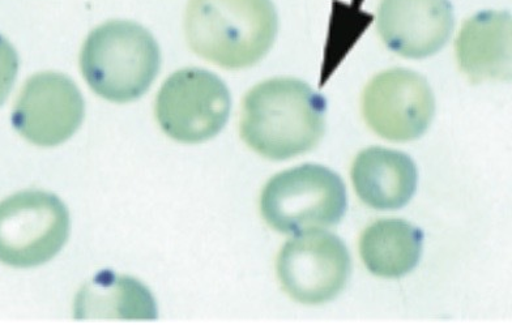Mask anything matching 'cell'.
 I'll list each match as a JSON object with an SVG mask.
<instances>
[{"instance_id": "5", "label": "cell", "mask_w": 512, "mask_h": 325, "mask_svg": "<svg viewBox=\"0 0 512 325\" xmlns=\"http://www.w3.org/2000/svg\"><path fill=\"white\" fill-rule=\"evenodd\" d=\"M70 213L49 192L24 191L0 203V263L33 268L50 262L66 245Z\"/></svg>"}, {"instance_id": "15", "label": "cell", "mask_w": 512, "mask_h": 325, "mask_svg": "<svg viewBox=\"0 0 512 325\" xmlns=\"http://www.w3.org/2000/svg\"><path fill=\"white\" fill-rule=\"evenodd\" d=\"M17 71H19V57L15 47L0 34V106L6 102L14 88Z\"/></svg>"}, {"instance_id": "3", "label": "cell", "mask_w": 512, "mask_h": 325, "mask_svg": "<svg viewBox=\"0 0 512 325\" xmlns=\"http://www.w3.org/2000/svg\"><path fill=\"white\" fill-rule=\"evenodd\" d=\"M160 47L142 25L114 20L100 25L84 42L80 68L92 91L126 104L151 88L160 71Z\"/></svg>"}, {"instance_id": "1", "label": "cell", "mask_w": 512, "mask_h": 325, "mask_svg": "<svg viewBox=\"0 0 512 325\" xmlns=\"http://www.w3.org/2000/svg\"><path fill=\"white\" fill-rule=\"evenodd\" d=\"M327 102L300 79L263 81L246 94L241 136L258 155L289 160L313 151L326 132Z\"/></svg>"}, {"instance_id": "4", "label": "cell", "mask_w": 512, "mask_h": 325, "mask_svg": "<svg viewBox=\"0 0 512 325\" xmlns=\"http://www.w3.org/2000/svg\"><path fill=\"white\" fill-rule=\"evenodd\" d=\"M347 190L334 171L306 164L275 175L262 192L260 212L283 234H304L339 224Z\"/></svg>"}, {"instance_id": "9", "label": "cell", "mask_w": 512, "mask_h": 325, "mask_svg": "<svg viewBox=\"0 0 512 325\" xmlns=\"http://www.w3.org/2000/svg\"><path fill=\"white\" fill-rule=\"evenodd\" d=\"M84 115L83 94L74 81L58 72H42L21 89L12 124L29 143L55 147L79 130Z\"/></svg>"}, {"instance_id": "12", "label": "cell", "mask_w": 512, "mask_h": 325, "mask_svg": "<svg viewBox=\"0 0 512 325\" xmlns=\"http://www.w3.org/2000/svg\"><path fill=\"white\" fill-rule=\"evenodd\" d=\"M352 182L358 198L378 211H395L416 194L418 173L415 162L403 152L373 147L356 157Z\"/></svg>"}, {"instance_id": "8", "label": "cell", "mask_w": 512, "mask_h": 325, "mask_svg": "<svg viewBox=\"0 0 512 325\" xmlns=\"http://www.w3.org/2000/svg\"><path fill=\"white\" fill-rule=\"evenodd\" d=\"M362 115L371 130L383 139L416 140L433 122L434 93L424 76L407 68H391L366 85Z\"/></svg>"}, {"instance_id": "6", "label": "cell", "mask_w": 512, "mask_h": 325, "mask_svg": "<svg viewBox=\"0 0 512 325\" xmlns=\"http://www.w3.org/2000/svg\"><path fill=\"white\" fill-rule=\"evenodd\" d=\"M232 97L223 80L202 68H185L165 81L156 118L170 138L186 144L215 138L228 122Z\"/></svg>"}, {"instance_id": "14", "label": "cell", "mask_w": 512, "mask_h": 325, "mask_svg": "<svg viewBox=\"0 0 512 325\" xmlns=\"http://www.w3.org/2000/svg\"><path fill=\"white\" fill-rule=\"evenodd\" d=\"M79 319H156L155 301L138 281L102 272L81 290L75 307Z\"/></svg>"}, {"instance_id": "2", "label": "cell", "mask_w": 512, "mask_h": 325, "mask_svg": "<svg viewBox=\"0 0 512 325\" xmlns=\"http://www.w3.org/2000/svg\"><path fill=\"white\" fill-rule=\"evenodd\" d=\"M187 42L196 55L228 70L262 61L279 32L272 0H190Z\"/></svg>"}, {"instance_id": "11", "label": "cell", "mask_w": 512, "mask_h": 325, "mask_svg": "<svg viewBox=\"0 0 512 325\" xmlns=\"http://www.w3.org/2000/svg\"><path fill=\"white\" fill-rule=\"evenodd\" d=\"M460 70L473 83L510 80L512 17L507 11H482L465 21L455 44Z\"/></svg>"}, {"instance_id": "7", "label": "cell", "mask_w": 512, "mask_h": 325, "mask_svg": "<svg viewBox=\"0 0 512 325\" xmlns=\"http://www.w3.org/2000/svg\"><path fill=\"white\" fill-rule=\"evenodd\" d=\"M347 246L335 234L315 230L298 234L281 248L277 276L290 298L322 305L336 298L351 277Z\"/></svg>"}, {"instance_id": "13", "label": "cell", "mask_w": 512, "mask_h": 325, "mask_svg": "<svg viewBox=\"0 0 512 325\" xmlns=\"http://www.w3.org/2000/svg\"><path fill=\"white\" fill-rule=\"evenodd\" d=\"M424 235L404 220H381L364 230L360 238L362 262L373 275L398 279L417 267Z\"/></svg>"}, {"instance_id": "10", "label": "cell", "mask_w": 512, "mask_h": 325, "mask_svg": "<svg viewBox=\"0 0 512 325\" xmlns=\"http://www.w3.org/2000/svg\"><path fill=\"white\" fill-rule=\"evenodd\" d=\"M384 45L404 58L422 59L441 51L455 27L448 0H382L377 16Z\"/></svg>"}]
</instances>
